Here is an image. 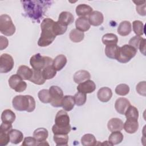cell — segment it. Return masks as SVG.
<instances>
[{
	"label": "cell",
	"instance_id": "obj_44",
	"mask_svg": "<svg viewBox=\"0 0 146 146\" xmlns=\"http://www.w3.org/2000/svg\"><path fill=\"white\" fill-rule=\"evenodd\" d=\"M143 38L140 36L136 35L130 39V40H129V44L134 47L136 50H137L139 48L140 42L143 39Z\"/></svg>",
	"mask_w": 146,
	"mask_h": 146
},
{
	"label": "cell",
	"instance_id": "obj_8",
	"mask_svg": "<svg viewBox=\"0 0 146 146\" xmlns=\"http://www.w3.org/2000/svg\"><path fill=\"white\" fill-rule=\"evenodd\" d=\"M9 84L11 88L17 92L24 91L27 87V84L18 74L11 75L9 79Z\"/></svg>",
	"mask_w": 146,
	"mask_h": 146
},
{
	"label": "cell",
	"instance_id": "obj_33",
	"mask_svg": "<svg viewBox=\"0 0 146 146\" xmlns=\"http://www.w3.org/2000/svg\"><path fill=\"white\" fill-rule=\"evenodd\" d=\"M95 137L90 133L84 135L81 138V143L83 146H94L96 144Z\"/></svg>",
	"mask_w": 146,
	"mask_h": 146
},
{
	"label": "cell",
	"instance_id": "obj_1",
	"mask_svg": "<svg viewBox=\"0 0 146 146\" xmlns=\"http://www.w3.org/2000/svg\"><path fill=\"white\" fill-rule=\"evenodd\" d=\"M54 21L49 18H44L41 22V34L38 41V45L40 47H46L51 44L56 38L53 32L52 26Z\"/></svg>",
	"mask_w": 146,
	"mask_h": 146
},
{
	"label": "cell",
	"instance_id": "obj_50",
	"mask_svg": "<svg viewBox=\"0 0 146 146\" xmlns=\"http://www.w3.org/2000/svg\"><path fill=\"white\" fill-rule=\"evenodd\" d=\"M146 39L145 38H143L141 40L139 46V48L140 51L144 55H145V45H146Z\"/></svg>",
	"mask_w": 146,
	"mask_h": 146
},
{
	"label": "cell",
	"instance_id": "obj_26",
	"mask_svg": "<svg viewBox=\"0 0 146 146\" xmlns=\"http://www.w3.org/2000/svg\"><path fill=\"white\" fill-rule=\"evenodd\" d=\"M92 12V8L86 4H80L76 7V13L78 16L85 17Z\"/></svg>",
	"mask_w": 146,
	"mask_h": 146
},
{
	"label": "cell",
	"instance_id": "obj_40",
	"mask_svg": "<svg viewBox=\"0 0 146 146\" xmlns=\"http://www.w3.org/2000/svg\"><path fill=\"white\" fill-rule=\"evenodd\" d=\"M75 103L78 106H82L84 105L87 100V96L86 94L78 92L76 93L74 96Z\"/></svg>",
	"mask_w": 146,
	"mask_h": 146
},
{
	"label": "cell",
	"instance_id": "obj_30",
	"mask_svg": "<svg viewBox=\"0 0 146 146\" xmlns=\"http://www.w3.org/2000/svg\"><path fill=\"white\" fill-rule=\"evenodd\" d=\"M33 70V75L31 78L29 80L35 84H38V85L43 84L46 82V79L43 78L42 71H39V70H35L34 69Z\"/></svg>",
	"mask_w": 146,
	"mask_h": 146
},
{
	"label": "cell",
	"instance_id": "obj_2",
	"mask_svg": "<svg viewBox=\"0 0 146 146\" xmlns=\"http://www.w3.org/2000/svg\"><path fill=\"white\" fill-rule=\"evenodd\" d=\"M48 1H23V7L26 13L32 19L37 21L42 17L44 8Z\"/></svg>",
	"mask_w": 146,
	"mask_h": 146
},
{
	"label": "cell",
	"instance_id": "obj_20",
	"mask_svg": "<svg viewBox=\"0 0 146 146\" xmlns=\"http://www.w3.org/2000/svg\"><path fill=\"white\" fill-rule=\"evenodd\" d=\"M74 20L73 15L68 11H62L59 15L58 21L60 24L63 26H67L71 24Z\"/></svg>",
	"mask_w": 146,
	"mask_h": 146
},
{
	"label": "cell",
	"instance_id": "obj_5",
	"mask_svg": "<svg viewBox=\"0 0 146 146\" xmlns=\"http://www.w3.org/2000/svg\"><path fill=\"white\" fill-rule=\"evenodd\" d=\"M137 53V50L129 44H124L119 47V53L116 60L122 63H126L130 61Z\"/></svg>",
	"mask_w": 146,
	"mask_h": 146
},
{
	"label": "cell",
	"instance_id": "obj_34",
	"mask_svg": "<svg viewBox=\"0 0 146 146\" xmlns=\"http://www.w3.org/2000/svg\"><path fill=\"white\" fill-rule=\"evenodd\" d=\"M53 139L56 145H67L68 144L67 134H54Z\"/></svg>",
	"mask_w": 146,
	"mask_h": 146
},
{
	"label": "cell",
	"instance_id": "obj_45",
	"mask_svg": "<svg viewBox=\"0 0 146 146\" xmlns=\"http://www.w3.org/2000/svg\"><path fill=\"white\" fill-rule=\"evenodd\" d=\"M9 132H0V145L1 146H5L7 145L9 141H10Z\"/></svg>",
	"mask_w": 146,
	"mask_h": 146
},
{
	"label": "cell",
	"instance_id": "obj_39",
	"mask_svg": "<svg viewBox=\"0 0 146 146\" xmlns=\"http://www.w3.org/2000/svg\"><path fill=\"white\" fill-rule=\"evenodd\" d=\"M67 26H65L60 24L59 22L56 21L54 22L52 26V30L53 32L54 33L55 35H60L64 34L67 30Z\"/></svg>",
	"mask_w": 146,
	"mask_h": 146
},
{
	"label": "cell",
	"instance_id": "obj_42",
	"mask_svg": "<svg viewBox=\"0 0 146 146\" xmlns=\"http://www.w3.org/2000/svg\"><path fill=\"white\" fill-rule=\"evenodd\" d=\"M136 5V11L140 15H145V1H133Z\"/></svg>",
	"mask_w": 146,
	"mask_h": 146
},
{
	"label": "cell",
	"instance_id": "obj_4",
	"mask_svg": "<svg viewBox=\"0 0 146 146\" xmlns=\"http://www.w3.org/2000/svg\"><path fill=\"white\" fill-rule=\"evenodd\" d=\"M53 60L51 58L42 56L40 54L37 53L33 55L30 59V64L33 69L42 71L46 67L52 64Z\"/></svg>",
	"mask_w": 146,
	"mask_h": 146
},
{
	"label": "cell",
	"instance_id": "obj_13",
	"mask_svg": "<svg viewBox=\"0 0 146 146\" xmlns=\"http://www.w3.org/2000/svg\"><path fill=\"white\" fill-rule=\"evenodd\" d=\"M88 19L90 25L94 26H98L103 22L104 17L101 12L94 11L89 15Z\"/></svg>",
	"mask_w": 146,
	"mask_h": 146
},
{
	"label": "cell",
	"instance_id": "obj_18",
	"mask_svg": "<svg viewBox=\"0 0 146 146\" xmlns=\"http://www.w3.org/2000/svg\"><path fill=\"white\" fill-rule=\"evenodd\" d=\"M132 31L131 23L129 21H124L120 23L117 31V33L121 36H127Z\"/></svg>",
	"mask_w": 146,
	"mask_h": 146
},
{
	"label": "cell",
	"instance_id": "obj_29",
	"mask_svg": "<svg viewBox=\"0 0 146 146\" xmlns=\"http://www.w3.org/2000/svg\"><path fill=\"white\" fill-rule=\"evenodd\" d=\"M102 42L106 46L117 44L118 38L116 35L112 33H107L104 34L102 38Z\"/></svg>",
	"mask_w": 146,
	"mask_h": 146
},
{
	"label": "cell",
	"instance_id": "obj_25",
	"mask_svg": "<svg viewBox=\"0 0 146 146\" xmlns=\"http://www.w3.org/2000/svg\"><path fill=\"white\" fill-rule=\"evenodd\" d=\"M10 140L11 143L17 144L20 143L23 138V135L22 132L17 129H11L9 132Z\"/></svg>",
	"mask_w": 146,
	"mask_h": 146
},
{
	"label": "cell",
	"instance_id": "obj_12",
	"mask_svg": "<svg viewBox=\"0 0 146 146\" xmlns=\"http://www.w3.org/2000/svg\"><path fill=\"white\" fill-rule=\"evenodd\" d=\"M130 106V102L127 98H118L115 103V110L119 113L121 115H124Z\"/></svg>",
	"mask_w": 146,
	"mask_h": 146
},
{
	"label": "cell",
	"instance_id": "obj_16",
	"mask_svg": "<svg viewBox=\"0 0 146 146\" xmlns=\"http://www.w3.org/2000/svg\"><path fill=\"white\" fill-rule=\"evenodd\" d=\"M17 74H18L23 80H29L33 75V70L25 65H21L19 67Z\"/></svg>",
	"mask_w": 146,
	"mask_h": 146
},
{
	"label": "cell",
	"instance_id": "obj_36",
	"mask_svg": "<svg viewBox=\"0 0 146 146\" xmlns=\"http://www.w3.org/2000/svg\"><path fill=\"white\" fill-rule=\"evenodd\" d=\"M42 71L43 78L46 80L52 79L56 74V70L54 68L52 64L46 67Z\"/></svg>",
	"mask_w": 146,
	"mask_h": 146
},
{
	"label": "cell",
	"instance_id": "obj_22",
	"mask_svg": "<svg viewBox=\"0 0 146 146\" xmlns=\"http://www.w3.org/2000/svg\"><path fill=\"white\" fill-rule=\"evenodd\" d=\"M74 80L76 83L79 84L87 80H89L91 78L90 74L86 70H79L76 71L74 75Z\"/></svg>",
	"mask_w": 146,
	"mask_h": 146
},
{
	"label": "cell",
	"instance_id": "obj_47",
	"mask_svg": "<svg viewBox=\"0 0 146 146\" xmlns=\"http://www.w3.org/2000/svg\"><path fill=\"white\" fill-rule=\"evenodd\" d=\"M22 145L23 146H35L37 145V141L34 137L29 136L24 139Z\"/></svg>",
	"mask_w": 146,
	"mask_h": 146
},
{
	"label": "cell",
	"instance_id": "obj_21",
	"mask_svg": "<svg viewBox=\"0 0 146 146\" xmlns=\"http://www.w3.org/2000/svg\"><path fill=\"white\" fill-rule=\"evenodd\" d=\"M123 128L128 133H135L139 128V123L137 120L127 119L125 122L124 123Z\"/></svg>",
	"mask_w": 146,
	"mask_h": 146
},
{
	"label": "cell",
	"instance_id": "obj_6",
	"mask_svg": "<svg viewBox=\"0 0 146 146\" xmlns=\"http://www.w3.org/2000/svg\"><path fill=\"white\" fill-rule=\"evenodd\" d=\"M0 31L6 36H11L15 32V26L11 17L7 14L0 16Z\"/></svg>",
	"mask_w": 146,
	"mask_h": 146
},
{
	"label": "cell",
	"instance_id": "obj_46",
	"mask_svg": "<svg viewBox=\"0 0 146 146\" xmlns=\"http://www.w3.org/2000/svg\"><path fill=\"white\" fill-rule=\"evenodd\" d=\"M145 87H146L145 81H142L139 82L137 84L136 87L137 92L140 95L145 96Z\"/></svg>",
	"mask_w": 146,
	"mask_h": 146
},
{
	"label": "cell",
	"instance_id": "obj_32",
	"mask_svg": "<svg viewBox=\"0 0 146 146\" xmlns=\"http://www.w3.org/2000/svg\"><path fill=\"white\" fill-rule=\"evenodd\" d=\"M70 40L75 43H78L82 41L84 37V34L83 32L78 30L76 29H72L69 34Z\"/></svg>",
	"mask_w": 146,
	"mask_h": 146
},
{
	"label": "cell",
	"instance_id": "obj_3",
	"mask_svg": "<svg viewBox=\"0 0 146 146\" xmlns=\"http://www.w3.org/2000/svg\"><path fill=\"white\" fill-rule=\"evenodd\" d=\"M13 107L17 111L33 112L35 108V101L30 95H17L12 101Z\"/></svg>",
	"mask_w": 146,
	"mask_h": 146
},
{
	"label": "cell",
	"instance_id": "obj_48",
	"mask_svg": "<svg viewBox=\"0 0 146 146\" xmlns=\"http://www.w3.org/2000/svg\"><path fill=\"white\" fill-rule=\"evenodd\" d=\"M13 126L11 123H2L0 126V132H9L11 129H12Z\"/></svg>",
	"mask_w": 146,
	"mask_h": 146
},
{
	"label": "cell",
	"instance_id": "obj_37",
	"mask_svg": "<svg viewBox=\"0 0 146 146\" xmlns=\"http://www.w3.org/2000/svg\"><path fill=\"white\" fill-rule=\"evenodd\" d=\"M38 96L39 100L43 103H50L51 101V97L49 92V90H41L39 91Z\"/></svg>",
	"mask_w": 146,
	"mask_h": 146
},
{
	"label": "cell",
	"instance_id": "obj_9",
	"mask_svg": "<svg viewBox=\"0 0 146 146\" xmlns=\"http://www.w3.org/2000/svg\"><path fill=\"white\" fill-rule=\"evenodd\" d=\"M14 64L13 57L6 53L3 54L0 56V72L7 73L13 68Z\"/></svg>",
	"mask_w": 146,
	"mask_h": 146
},
{
	"label": "cell",
	"instance_id": "obj_31",
	"mask_svg": "<svg viewBox=\"0 0 146 146\" xmlns=\"http://www.w3.org/2000/svg\"><path fill=\"white\" fill-rule=\"evenodd\" d=\"M123 135L120 131L112 132L108 137V141L112 145H116L120 144L123 140Z\"/></svg>",
	"mask_w": 146,
	"mask_h": 146
},
{
	"label": "cell",
	"instance_id": "obj_17",
	"mask_svg": "<svg viewBox=\"0 0 146 146\" xmlns=\"http://www.w3.org/2000/svg\"><path fill=\"white\" fill-rule=\"evenodd\" d=\"M76 29L78 30L84 32L88 31L91 26L88 19L86 17H79L75 21Z\"/></svg>",
	"mask_w": 146,
	"mask_h": 146
},
{
	"label": "cell",
	"instance_id": "obj_7",
	"mask_svg": "<svg viewBox=\"0 0 146 146\" xmlns=\"http://www.w3.org/2000/svg\"><path fill=\"white\" fill-rule=\"evenodd\" d=\"M49 92L51 97L50 102L51 106L54 107H62V101L63 98L62 90L56 86H52L49 88Z\"/></svg>",
	"mask_w": 146,
	"mask_h": 146
},
{
	"label": "cell",
	"instance_id": "obj_49",
	"mask_svg": "<svg viewBox=\"0 0 146 146\" xmlns=\"http://www.w3.org/2000/svg\"><path fill=\"white\" fill-rule=\"evenodd\" d=\"M9 44L8 39L3 36H0V50L5 49Z\"/></svg>",
	"mask_w": 146,
	"mask_h": 146
},
{
	"label": "cell",
	"instance_id": "obj_28",
	"mask_svg": "<svg viewBox=\"0 0 146 146\" xmlns=\"http://www.w3.org/2000/svg\"><path fill=\"white\" fill-rule=\"evenodd\" d=\"M15 114L11 110H5L1 114V120L2 123H13L15 120Z\"/></svg>",
	"mask_w": 146,
	"mask_h": 146
},
{
	"label": "cell",
	"instance_id": "obj_10",
	"mask_svg": "<svg viewBox=\"0 0 146 146\" xmlns=\"http://www.w3.org/2000/svg\"><path fill=\"white\" fill-rule=\"evenodd\" d=\"M59 128H67L70 127V117L64 110H60L56 114L55 118V124Z\"/></svg>",
	"mask_w": 146,
	"mask_h": 146
},
{
	"label": "cell",
	"instance_id": "obj_15",
	"mask_svg": "<svg viewBox=\"0 0 146 146\" xmlns=\"http://www.w3.org/2000/svg\"><path fill=\"white\" fill-rule=\"evenodd\" d=\"M112 92L111 88L104 87L100 88L97 93V96L99 100L102 102H107L112 98Z\"/></svg>",
	"mask_w": 146,
	"mask_h": 146
},
{
	"label": "cell",
	"instance_id": "obj_23",
	"mask_svg": "<svg viewBox=\"0 0 146 146\" xmlns=\"http://www.w3.org/2000/svg\"><path fill=\"white\" fill-rule=\"evenodd\" d=\"M67 61L66 56L60 54L56 56L53 60L52 66L56 71H60L66 66Z\"/></svg>",
	"mask_w": 146,
	"mask_h": 146
},
{
	"label": "cell",
	"instance_id": "obj_38",
	"mask_svg": "<svg viewBox=\"0 0 146 146\" xmlns=\"http://www.w3.org/2000/svg\"><path fill=\"white\" fill-rule=\"evenodd\" d=\"M133 30L135 34L137 36L143 35L144 32V26L143 22L140 21L136 20L132 22Z\"/></svg>",
	"mask_w": 146,
	"mask_h": 146
},
{
	"label": "cell",
	"instance_id": "obj_27",
	"mask_svg": "<svg viewBox=\"0 0 146 146\" xmlns=\"http://www.w3.org/2000/svg\"><path fill=\"white\" fill-rule=\"evenodd\" d=\"M119 50V47L117 44L106 46L105 48V54L106 56L113 59H116Z\"/></svg>",
	"mask_w": 146,
	"mask_h": 146
},
{
	"label": "cell",
	"instance_id": "obj_41",
	"mask_svg": "<svg viewBox=\"0 0 146 146\" xmlns=\"http://www.w3.org/2000/svg\"><path fill=\"white\" fill-rule=\"evenodd\" d=\"M129 92V87L126 84H120L117 85L115 88V92L117 95L120 96H125Z\"/></svg>",
	"mask_w": 146,
	"mask_h": 146
},
{
	"label": "cell",
	"instance_id": "obj_19",
	"mask_svg": "<svg viewBox=\"0 0 146 146\" xmlns=\"http://www.w3.org/2000/svg\"><path fill=\"white\" fill-rule=\"evenodd\" d=\"M48 136V131L44 128H38L33 132V137L36 139L37 143H40L46 140ZM37 143V144H38Z\"/></svg>",
	"mask_w": 146,
	"mask_h": 146
},
{
	"label": "cell",
	"instance_id": "obj_43",
	"mask_svg": "<svg viewBox=\"0 0 146 146\" xmlns=\"http://www.w3.org/2000/svg\"><path fill=\"white\" fill-rule=\"evenodd\" d=\"M71 130V126L67 128H59L54 125L52 127V131L54 134H68Z\"/></svg>",
	"mask_w": 146,
	"mask_h": 146
},
{
	"label": "cell",
	"instance_id": "obj_14",
	"mask_svg": "<svg viewBox=\"0 0 146 146\" xmlns=\"http://www.w3.org/2000/svg\"><path fill=\"white\" fill-rule=\"evenodd\" d=\"M123 121L117 117L111 119L107 124V127L110 131H120L123 129Z\"/></svg>",
	"mask_w": 146,
	"mask_h": 146
},
{
	"label": "cell",
	"instance_id": "obj_11",
	"mask_svg": "<svg viewBox=\"0 0 146 146\" xmlns=\"http://www.w3.org/2000/svg\"><path fill=\"white\" fill-rule=\"evenodd\" d=\"M96 89V84L91 80H87L79 84L77 87L78 92L84 94H90L93 92Z\"/></svg>",
	"mask_w": 146,
	"mask_h": 146
},
{
	"label": "cell",
	"instance_id": "obj_24",
	"mask_svg": "<svg viewBox=\"0 0 146 146\" xmlns=\"http://www.w3.org/2000/svg\"><path fill=\"white\" fill-rule=\"evenodd\" d=\"M74 98L71 95L64 96L62 101V107L66 111H71L75 106Z\"/></svg>",
	"mask_w": 146,
	"mask_h": 146
},
{
	"label": "cell",
	"instance_id": "obj_35",
	"mask_svg": "<svg viewBox=\"0 0 146 146\" xmlns=\"http://www.w3.org/2000/svg\"><path fill=\"white\" fill-rule=\"evenodd\" d=\"M124 115L127 119L137 120L139 117V111L135 107L130 106L125 111Z\"/></svg>",
	"mask_w": 146,
	"mask_h": 146
}]
</instances>
